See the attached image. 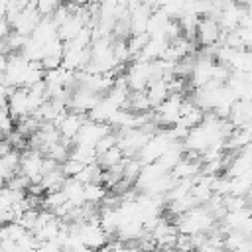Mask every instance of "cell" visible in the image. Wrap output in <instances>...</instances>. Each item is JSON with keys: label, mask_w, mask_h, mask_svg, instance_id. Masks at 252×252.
<instances>
[{"label": "cell", "mask_w": 252, "mask_h": 252, "mask_svg": "<svg viewBox=\"0 0 252 252\" xmlns=\"http://www.w3.org/2000/svg\"><path fill=\"white\" fill-rule=\"evenodd\" d=\"M215 220L217 219L213 217V213L205 205H197V207L189 209L187 213L179 215L175 220V226H177V232H183V234L209 232L213 228Z\"/></svg>", "instance_id": "cell-1"}, {"label": "cell", "mask_w": 252, "mask_h": 252, "mask_svg": "<svg viewBox=\"0 0 252 252\" xmlns=\"http://www.w3.org/2000/svg\"><path fill=\"white\" fill-rule=\"evenodd\" d=\"M108 132H112V126L110 124H106V122H94V120L89 118L79 128V134L75 136L73 144H89V146H94Z\"/></svg>", "instance_id": "cell-2"}, {"label": "cell", "mask_w": 252, "mask_h": 252, "mask_svg": "<svg viewBox=\"0 0 252 252\" xmlns=\"http://www.w3.org/2000/svg\"><path fill=\"white\" fill-rule=\"evenodd\" d=\"M219 37H220L219 20L213 18V16H203V18H199V24H197V30H195V39H197L203 47H209V45L219 43Z\"/></svg>", "instance_id": "cell-3"}, {"label": "cell", "mask_w": 252, "mask_h": 252, "mask_svg": "<svg viewBox=\"0 0 252 252\" xmlns=\"http://www.w3.org/2000/svg\"><path fill=\"white\" fill-rule=\"evenodd\" d=\"M85 120H87V118H85V114H83V112L67 110V112L61 116V120L55 124V126H57V130H59L61 140L73 142V140H75V136L79 134V128L83 126V122H85Z\"/></svg>", "instance_id": "cell-4"}, {"label": "cell", "mask_w": 252, "mask_h": 252, "mask_svg": "<svg viewBox=\"0 0 252 252\" xmlns=\"http://www.w3.org/2000/svg\"><path fill=\"white\" fill-rule=\"evenodd\" d=\"M8 110L10 114L18 120L22 116H28L32 114V108H30V102H28V89L26 87H16L10 91L8 94Z\"/></svg>", "instance_id": "cell-5"}, {"label": "cell", "mask_w": 252, "mask_h": 252, "mask_svg": "<svg viewBox=\"0 0 252 252\" xmlns=\"http://www.w3.org/2000/svg\"><path fill=\"white\" fill-rule=\"evenodd\" d=\"M201 165H203V161L201 159H191V158H181L173 167H171V175H173V179H193V177H197L199 173H201Z\"/></svg>", "instance_id": "cell-6"}, {"label": "cell", "mask_w": 252, "mask_h": 252, "mask_svg": "<svg viewBox=\"0 0 252 252\" xmlns=\"http://www.w3.org/2000/svg\"><path fill=\"white\" fill-rule=\"evenodd\" d=\"M146 96L152 104V108H156L158 104H161L167 96H169V89H167V81L159 79V81H152L146 87Z\"/></svg>", "instance_id": "cell-7"}, {"label": "cell", "mask_w": 252, "mask_h": 252, "mask_svg": "<svg viewBox=\"0 0 252 252\" xmlns=\"http://www.w3.org/2000/svg\"><path fill=\"white\" fill-rule=\"evenodd\" d=\"M124 158H126V156H124L122 148H120L118 144H114L112 148H108L106 152H102V154H98V156H96V163H98L102 169H108V167H112V165L120 163Z\"/></svg>", "instance_id": "cell-8"}, {"label": "cell", "mask_w": 252, "mask_h": 252, "mask_svg": "<svg viewBox=\"0 0 252 252\" xmlns=\"http://www.w3.org/2000/svg\"><path fill=\"white\" fill-rule=\"evenodd\" d=\"M83 195H85V203L98 205L106 199V185H102V183H83Z\"/></svg>", "instance_id": "cell-9"}, {"label": "cell", "mask_w": 252, "mask_h": 252, "mask_svg": "<svg viewBox=\"0 0 252 252\" xmlns=\"http://www.w3.org/2000/svg\"><path fill=\"white\" fill-rule=\"evenodd\" d=\"M126 108L132 110V112H150L152 104H150V100L146 96V91H130Z\"/></svg>", "instance_id": "cell-10"}, {"label": "cell", "mask_w": 252, "mask_h": 252, "mask_svg": "<svg viewBox=\"0 0 252 252\" xmlns=\"http://www.w3.org/2000/svg\"><path fill=\"white\" fill-rule=\"evenodd\" d=\"M85 165H87V163H83V161H79V159H75V158L69 156V158L61 163V171H63L65 177H77V175L83 171Z\"/></svg>", "instance_id": "cell-11"}, {"label": "cell", "mask_w": 252, "mask_h": 252, "mask_svg": "<svg viewBox=\"0 0 252 252\" xmlns=\"http://www.w3.org/2000/svg\"><path fill=\"white\" fill-rule=\"evenodd\" d=\"M37 215H39V211H35V209H26V211L16 219V222L22 224L26 230H33L35 224H37Z\"/></svg>", "instance_id": "cell-12"}, {"label": "cell", "mask_w": 252, "mask_h": 252, "mask_svg": "<svg viewBox=\"0 0 252 252\" xmlns=\"http://www.w3.org/2000/svg\"><path fill=\"white\" fill-rule=\"evenodd\" d=\"M14 130V116L10 114L8 106L0 108V136L2 134H10Z\"/></svg>", "instance_id": "cell-13"}, {"label": "cell", "mask_w": 252, "mask_h": 252, "mask_svg": "<svg viewBox=\"0 0 252 252\" xmlns=\"http://www.w3.org/2000/svg\"><path fill=\"white\" fill-rule=\"evenodd\" d=\"M63 4V0H35V8L41 16H51L55 12V8H59Z\"/></svg>", "instance_id": "cell-14"}, {"label": "cell", "mask_w": 252, "mask_h": 252, "mask_svg": "<svg viewBox=\"0 0 252 252\" xmlns=\"http://www.w3.org/2000/svg\"><path fill=\"white\" fill-rule=\"evenodd\" d=\"M10 32H12V26H10V22L2 16V18H0V43L8 37V33H10Z\"/></svg>", "instance_id": "cell-15"}, {"label": "cell", "mask_w": 252, "mask_h": 252, "mask_svg": "<svg viewBox=\"0 0 252 252\" xmlns=\"http://www.w3.org/2000/svg\"><path fill=\"white\" fill-rule=\"evenodd\" d=\"M67 4L77 6V8H85V6H89V4H91V0H67Z\"/></svg>", "instance_id": "cell-16"}, {"label": "cell", "mask_w": 252, "mask_h": 252, "mask_svg": "<svg viewBox=\"0 0 252 252\" xmlns=\"http://www.w3.org/2000/svg\"><path fill=\"white\" fill-rule=\"evenodd\" d=\"M2 187H6V177L0 175V189H2Z\"/></svg>", "instance_id": "cell-17"}, {"label": "cell", "mask_w": 252, "mask_h": 252, "mask_svg": "<svg viewBox=\"0 0 252 252\" xmlns=\"http://www.w3.org/2000/svg\"><path fill=\"white\" fill-rule=\"evenodd\" d=\"M0 252H2V248H0Z\"/></svg>", "instance_id": "cell-18"}]
</instances>
